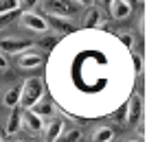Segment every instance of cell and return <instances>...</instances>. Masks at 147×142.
Returning a JSON list of instances; mask_svg holds the SVG:
<instances>
[{
	"label": "cell",
	"mask_w": 147,
	"mask_h": 142,
	"mask_svg": "<svg viewBox=\"0 0 147 142\" xmlns=\"http://www.w3.org/2000/svg\"><path fill=\"white\" fill-rule=\"evenodd\" d=\"M101 20H103L101 7L90 5V7H86V13H84V18H81V26H84V29H97V24Z\"/></svg>",
	"instance_id": "obj_11"
},
{
	"label": "cell",
	"mask_w": 147,
	"mask_h": 142,
	"mask_svg": "<svg viewBox=\"0 0 147 142\" xmlns=\"http://www.w3.org/2000/svg\"><path fill=\"white\" fill-rule=\"evenodd\" d=\"M20 129H22V123H20V107H13L11 114H9V118L5 120V133L13 138Z\"/></svg>",
	"instance_id": "obj_13"
},
{
	"label": "cell",
	"mask_w": 147,
	"mask_h": 142,
	"mask_svg": "<svg viewBox=\"0 0 147 142\" xmlns=\"http://www.w3.org/2000/svg\"><path fill=\"white\" fill-rule=\"evenodd\" d=\"M2 105L7 109H13L20 105V83H13V85L2 90Z\"/></svg>",
	"instance_id": "obj_12"
},
{
	"label": "cell",
	"mask_w": 147,
	"mask_h": 142,
	"mask_svg": "<svg viewBox=\"0 0 147 142\" xmlns=\"http://www.w3.org/2000/svg\"><path fill=\"white\" fill-rule=\"evenodd\" d=\"M29 48H35V42L22 35H0V53L5 55H20Z\"/></svg>",
	"instance_id": "obj_2"
},
{
	"label": "cell",
	"mask_w": 147,
	"mask_h": 142,
	"mask_svg": "<svg viewBox=\"0 0 147 142\" xmlns=\"http://www.w3.org/2000/svg\"><path fill=\"white\" fill-rule=\"evenodd\" d=\"M0 142H5V140H2V136H0Z\"/></svg>",
	"instance_id": "obj_23"
},
{
	"label": "cell",
	"mask_w": 147,
	"mask_h": 142,
	"mask_svg": "<svg viewBox=\"0 0 147 142\" xmlns=\"http://www.w3.org/2000/svg\"><path fill=\"white\" fill-rule=\"evenodd\" d=\"M66 120L64 118H51L49 123H44V129H42V133H44V142H57L61 138V133L66 131Z\"/></svg>",
	"instance_id": "obj_6"
},
{
	"label": "cell",
	"mask_w": 147,
	"mask_h": 142,
	"mask_svg": "<svg viewBox=\"0 0 147 142\" xmlns=\"http://www.w3.org/2000/svg\"><path fill=\"white\" fill-rule=\"evenodd\" d=\"M44 96V79L42 77H29L24 83H20V105L22 109H31L37 101Z\"/></svg>",
	"instance_id": "obj_1"
},
{
	"label": "cell",
	"mask_w": 147,
	"mask_h": 142,
	"mask_svg": "<svg viewBox=\"0 0 147 142\" xmlns=\"http://www.w3.org/2000/svg\"><path fill=\"white\" fill-rule=\"evenodd\" d=\"M81 140V129L79 127H66V131L61 133L57 142H79Z\"/></svg>",
	"instance_id": "obj_16"
},
{
	"label": "cell",
	"mask_w": 147,
	"mask_h": 142,
	"mask_svg": "<svg viewBox=\"0 0 147 142\" xmlns=\"http://www.w3.org/2000/svg\"><path fill=\"white\" fill-rule=\"evenodd\" d=\"M7 70H9V57L0 53V72H7Z\"/></svg>",
	"instance_id": "obj_20"
},
{
	"label": "cell",
	"mask_w": 147,
	"mask_h": 142,
	"mask_svg": "<svg viewBox=\"0 0 147 142\" xmlns=\"http://www.w3.org/2000/svg\"><path fill=\"white\" fill-rule=\"evenodd\" d=\"M31 111H33L35 116H40L44 123H46L49 118H55V105H53V101L46 99V96H42V99L37 101L35 105L31 107Z\"/></svg>",
	"instance_id": "obj_10"
},
{
	"label": "cell",
	"mask_w": 147,
	"mask_h": 142,
	"mask_svg": "<svg viewBox=\"0 0 147 142\" xmlns=\"http://www.w3.org/2000/svg\"><path fill=\"white\" fill-rule=\"evenodd\" d=\"M46 22H49V29L55 31L59 37L77 31V24L73 22V18H46Z\"/></svg>",
	"instance_id": "obj_9"
},
{
	"label": "cell",
	"mask_w": 147,
	"mask_h": 142,
	"mask_svg": "<svg viewBox=\"0 0 147 142\" xmlns=\"http://www.w3.org/2000/svg\"><path fill=\"white\" fill-rule=\"evenodd\" d=\"M114 140V129L108 125H99L90 133V142H112Z\"/></svg>",
	"instance_id": "obj_14"
},
{
	"label": "cell",
	"mask_w": 147,
	"mask_h": 142,
	"mask_svg": "<svg viewBox=\"0 0 147 142\" xmlns=\"http://www.w3.org/2000/svg\"><path fill=\"white\" fill-rule=\"evenodd\" d=\"M134 133H136V140H145V120H138L134 125Z\"/></svg>",
	"instance_id": "obj_18"
},
{
	"label": "cell",
	"mask_w": 147,
	"mask_h": 142,
	"mask_svg": "<svg viewBox=\"0 0 147 142\" xmlns=\"http://www.w3.org/2000/svg\"><path fill=\"white\" fill-rule=\"evenodd\" d=\"M132 57H134V63H136V74L141 77V74H143V55H141V53H134Z\"/></svg>",
	"instance_id": "obj_19"
},
{
	"label": "cell",
	"mask_w": 147,
	"mask_h": 142,
	"mask_svg": "<svg viewBox=\"0 0 147 142\" xmlns=\"http://www.w3.org/2000/svg\"><path fill=\"white\" fill-rule=\"evenodd\" d=\"M26 2L22 0H0V15H16L18 11H22V7Z\"/></svg>",
	"instance_id": "obj_15"
},
{
	"label": "cell",
	"mask_w": 147,
	"mask_h": 142,
	"mask_svg": "<svg viewBox=\"0 0 147 142\" xmlns=\"http://www.w3.org/2000/svg\"><path fill=\"white\" fill-rule=\"evenodd\" d=\"M16 63H18L20 70H35L44 63V57H42V53L29 48V50H24V53L16 55Z\"/></svg>",
	"instance_id": "obj_5"
},
{
	"label": "cell",
	"mask_w": 147,
	"mask_h": 142,
	"mask_svg": "<svg viewBox=\"0 0 147 142\" xmlns=\"http://www.w3.org/2000/svg\"><path fill=\"white\" fill-rule=\"evenodd\" d=\"M20 26L26 29L31 33H37V35H44V33H49V22L44 18L42 13H37L35 9H29V11H22L20 13Z\"/></svg>",
	"instance_id": "obj_3"
},
{
	"label": "cell",
	"mask_w": 147,
	"mask_h": 142,
	"mask_svg": "<svg viewBox=\"0 0 147 142\" xmlns=\"http://www.w3.org/2000/svg\"><path fill=\"white\" fill-rule=\"evenodd\" d=\"M108 9H110L112 20L121 22V20H127L129 15H132L134 5H132V2H127V0H112V2H108Z\"/></svg>",
	"instance_id": "obj_7"
},
{
	"label": "cell",
	"mask_w": 147,
	"mask_h": 142,
	"mask_svg": "<svg viewBox=\"0 0 147 142\" xmlns=\"http://www.w3.org/2000/svg\"><path fill=\"white\" fill-rule=\"evenodd\" d=\"M35 142H37V140H35Z\"/></svg>",
	"instance_id": "obj_24"
},
{
	"label": "cell",
	"mask_w": 147,
	"mask_h": 142,
	"mask_svg": "<svg viewBox=\"0 0 147 142\" xmlns=\"http://www.w3.org/2000/svg\"><path fill=\"white\" fill-rule=\"evenodd\" d=\"M110 120H112V123H117V125H125V105L119 107L117 111H112V114H110Z\"/></svg>",
	"instance_id": "obj_17"
},
{
	"label": "cell",
	"mask_w": 147,
	"mask_h": 142,
	"mask_svg": "<svg viewBox=\"0 0 147 142\" xmlns=\"http://www.w3.org/2000/svg\"><path fill=\"white\" fill-rule=\"evenodd\" d=\"M9 142H26V140H22V138H11Z\"/></svg>",
	"instance_id": "obj_21"
},
{
	"label": "cell",
	"mask_w": 147,
	"mask_h": 142,
	"mask_svg": "<svg viewBox=\"0 0 147 142\" xmlns=\"http://www.w3.org/2000/svg\"><path fill=\"white\" fill-rule=\"evenodd\" d=\"M125 142H143V140H136V138H134V140H125Z\"/></svg>",
	"instance_id": "obj_22"
},
{
	"label": "cell",
	"mask_w": 147,
	"mask_h": 142,
	"mask_svg": "<svg viewBox=\"0 0 147 142\" xmlns=\"http://www.w3.org/2000/svg\"><path fill=\"white\" fill-rule=\"evenodd\" d=\"M20 123H22V129L31 131V133H42L44 129V120L35 116L31 109H20Z\"/></svg>",
	"instance_id": "obj_8"
},
{
	"label": "cell",
	"mask_w": 147,
	"mask_h": 142,
	"mask_svg": "<svg viewBox=\"0 0 147 142\" xmlns=\"http://www.w3.org/2000/svg\"><path fill=\"white\" fill-rule=\"evenodd\" d=\"M138 120H143V94L136 92L129 96V101L125 103V125L134 127Z\"/></svg>",
	"instance_id": "obj_4"
}]
</instances>
